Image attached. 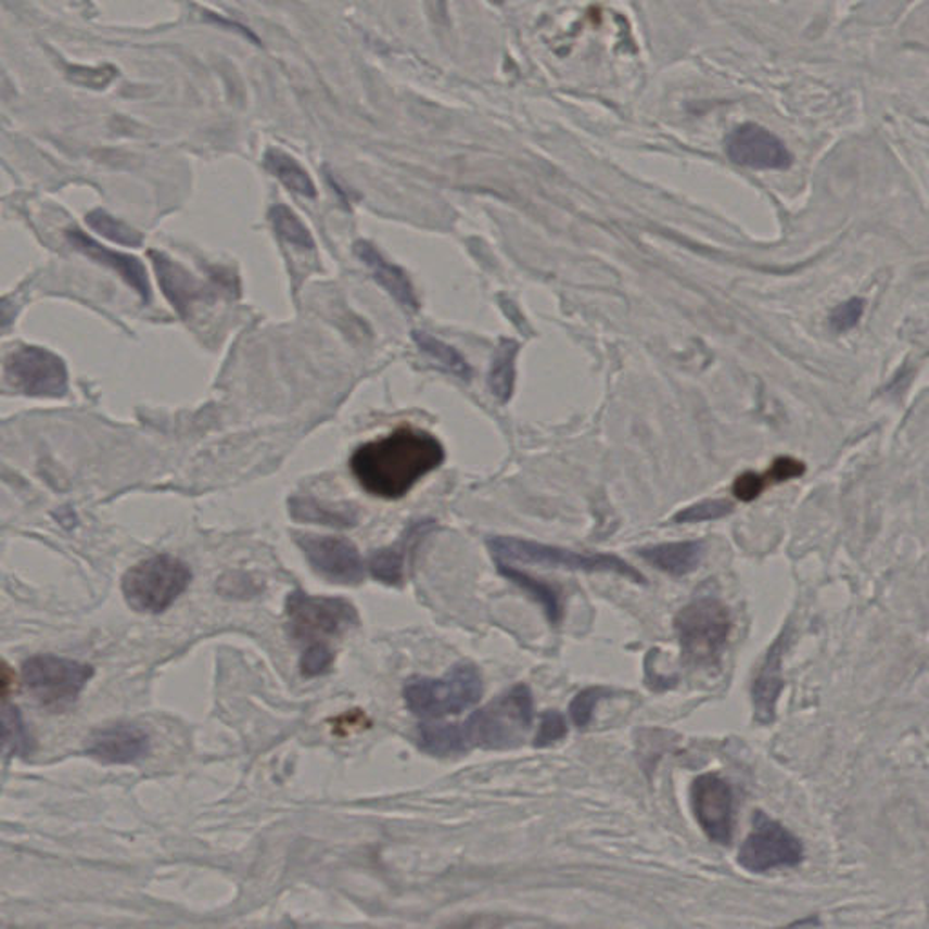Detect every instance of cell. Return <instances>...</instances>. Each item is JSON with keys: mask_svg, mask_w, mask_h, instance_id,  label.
<instances>
[{"mask_svg": "<svg viewBox=\"0 0 929 929\" xmlns=\"http://www.w3.org/2000/svg\"><path fill=\"white\" fill-rule=\"evenodd\" d=\"M445 459L442 443L415 427H398L387 436L364 443L351 456V471L367 493L383 499L404 498Z\"/></svg>", "mask_w": 929, "mask_h": 929, "instance_id": "1", "label": "cell"}, {"mask_svg": "<svg viewBox=\"0 0 929 929\" xmlns=\"http://www.w3.org/2000/svg\"><path fill=\"white\" fill-rule=\"evenodd\" d=\"M532 720L534 703L529 686H512L485 709L474 712L463 725H456L459 750L465 753L472 748L507 750L520 747L531 730Z\"/></svg>", "mask_w": 929, "mask_h": 929, "instance_id": "2", "label": "cell"}, {"mask_svg": "<svg viewBox=\"0 0 929 929\" xmlns=\"http://www.w3.org/2000/svg\"><path fill=\"white\" fill-rule=\"evenodd\" d=\"M483 697V677L471 663L456 664L445 679L416 677L404 688L407 709L421 720H443L476 707Z\"/></svg>", "mask_w": 929, "mask_h": 929, "instance_id": "3", "label": "cell"}, {"mask_svg": "<svg viewBox=\"0 0 929 929\" xmlns=\"http://www.w3.org/2000/svg\"><path fill=\"white\" fill-rule=\"evenodd\" d=\"M488 550L493 553L496 563H525L542 564L550 569L581 570V572H610L618 574L634 583H645L639 570L612 556V553H580L567 550V548L543 545V543L529 542L521 537L496 536L487 542Z\"/></svg>", "mask_w": 929, "mask_h": 929, "instance_id": "4", "label": "cell"}, {"mask_svg": "<svg viewBox=\"0 0 929 929\" xmlns=\"http://www.w3.org/2000/svg\"><path fill=\"white\" fill-rule=\"evenodd\" d=\"M191 583V569L171 556H155L135 564L123 580L126 603L142 614H161Z\"/></svg>", "mask_w": 929, "mask_h": 929, "instance_id": "5", "label": "cell"}, {"mask_svg": "<svg viewBox=\"0 0 929 929\" xmlns=\"http://www.w3.org/2000/svg\"><path fill=\"white\" fill-rule=\"evenodd\" d=\"M674 626L686 663L710 666L720 661L730 636L731 618L720 599L701 598L680 610Z\"/></svg>", "mask_w": 929, "mask_h": 929, "instance_id": "6", "label": "cell"}, {"mask_svg": "<svg viewBox=\"0 0 929 929\" xmlns=\"http://www.w3.org/2000/svg\"><path fill=\"white\" fill-rule=\"evenodd\" d=\"M289 634L300 642H320L327 637L342 636L343 632L358 625L360 618L355 605L345 599L289 594L285 603Z\"/></svg>", "mask_w": 929, "mask_h": 929, "instance_id": "7", "label": "cell"}, {"mask_svg": "<svg viewBox=\"0 0 929 929\" xmlns=\"http://www.w3.org/2000/svg\"><path fill=\"white\" fill-rule=\"evenodd\" d=\"M93 677L89 664L56 656H35L23 664L24 685L42 707L64 710Z\"/></svg>", "mask_w": 929, "mask_h": 929, "instance_id": "8", "label": "cell"}, {"mask_svg": "<svg viewBox=\"0 0 929 929\" xmlns=\"http://www.w3.org/2000/svg\"><path fill=\"white\" fill-rule=\"evenodd\" d=\"M804 857L799 839L763 812L753 817L752 833L742 842L737 863L752 874L777 868H793Z\"/></svg>", "mask_w": 929, "mask_h": 929, "instance_id": "9", "label": "cell"}, {"mask_svg": "<svg viewBox=\"0 0 929 929\" xmlns=\"http://www.w3.org/2000/svg\"><path fill=\"white\" fill-rule=\"evenodd\" d=\"M7 382L31 398H61L67 391V367L42 347H21L4 364Z\"/></svg>", "mask_w": 929, "mask_h": 929, "instance_id": "10", "label": "cell"}, {"mask_svg": "<svg viewBox=\"0 0 929 929\" xmlns=\"http://www.w3.org/2000/svg\"><path fill=\"white\" fill-rule=\"evenodd\" d=\"M294 542L316 574L340 585H360L366 564L358 548L345 537L294 534Z\"/></svg>", "mask_w": 929, "mask_h": 929, "instance_id": "11", "label": "cell"}, {"mask_svg": "<svg viewBox=\"0 0 929 929\" xmlns=\"http://www.w3.org/2000/svg\"><path fill=\"white\" fill-rule=\"evenodd\" d=\"M690 802L697 823L710 841L728 847L734 837V793L720 775L704 774L691 782Z\"/></svg>", "mask_w": 929, "mask_h": 929, "instance_id": "12", "label": "cell"}, {"mask_svg": "<svg viewBox=\"0 0 929 929\" xmlns=\"http://www.w3.org/2000/svg\"><path fill=\"white\" fill-rule=\"evenodd\" d=\"M726 155L750 169H788L793 162L785 142L758 124H742L726 137Z\"/></svg>", "mask_w": 929, "mask_h": 929, "instance_id": "13", "label": "cell"}, {"mask_svg": "<svg viewBox=\"0 0 929 929\" xmlns=\"http://www.w3.org/2000/svg\"><path fill=\"white\" fill-rule=\"evenodd\" d=\"M89 758L105 764H133L151 752L150 736L133 725H111L91 731L86 739Z\"/></svg>", "mask_w": 929, "mask_h": 929, "instance_id": "14", "label": "cell"}, {"mask_svg": "<svg viewBox=\"0 0 929 929\" xmlns=\"http://www.w3.org/2000/svg\"><path fill=\"white\" fill-rule=\"evenodd\" d=\"M67 240L72 242L75 250L89 256L91 260L99 262L102 266L110 267L113 271L118 272L142 296L145 304L150 302V278H148V272H145L144 264L139 258L107 250L104 245H100L97 240L89 239L88 234H84L80 229H69L67 231Z\"/></svg>", "mask_w": 929, "mask_h": 929, "instance_id": "15", "label": "cell"}, {"mask_svg": "<svg viewBox=\"0 0 929 929\" xmlns=\"http://www.w3.org/2000/svg\"><path fill=\"white\" fill-rule=\"evenodd\" d=\"M786 642H788V628L782 631V634L769 647L768 653L764 658L763 666L759 669L758 677L753 680L752 697L753 707H755V717L763 725H768V723L774 721L775 704H777L780 690H782L780 663H782Z\"/></svg>", "mask_w": 929, "mask_h": 929, "instance_id": "16", "label": "cell"}, {"mask_svg": "<svg viewBox=\"0 0 929 929\" xmlns=\"http://www.w3.org/2000/svg\"><path fill=\"white\" fill-rule=\"evenodd\" d=\"M431 521L416 523L410 526L409 531L405 532L404 537L398 543H394L391 547L380 548L372 553L369 559V570L372 577L380 581L389 587H399L404 583L405 564L409 558L410 548L415 547V543L420 537L425 536L427 532L431 531Z\"/></svg>", "mask_w": 929, "mask_h": 929, "instance_id": "17", "label": "cell"}, {"mask_svg": "<svg viewBox=\"0 0 929 929\" xmlns=\"http://www.w3.org/2000/svg\"><path fill=\"white\" fill-rule=\"evenodd\" d=\"M355 251L358 258L371 269L372 277L377 278V282L402 307L409 310H418V300H416L412 283H410L409 277L398 266H394L391 262L385 260L382 253L374 245L366 242V240H360L355 245Z\"/></svg>", "mask_w": 929, "mask_h": 929, "instance_id": "18", "label": "cell"}, {"mask_svg": "<svg viewBox=\"0 0 929 929\" xmlns=\"http://www.w3.org/2000/svg\"><path fill=\"white\" fill-rule=\"evenodd\" d=\"M637 553L647 559L653 569L666 572L672 577H683L699 567L704 556L703 542L663 543L653 547L639 548Z\"/></svg>", "mask_w": 929, "mask_h": 929, "instance_id": "19", "label": "cell"}, {"mask_svg": "<svg viewBox=\"0 0 929 929\" xmlns=\"http://www.w3.org/2000/svg\"><path fill=\"white\" fill-rule=\"evenodd\" d=\"M151 260L155 264L156 275L161 280L162 289L167 294V298L177 307L180 313H186L189 300L196 296V283L188 272L183 271L182 267L175 264L171 258H167L164 253L151 251Z\"/></svg>", "mask_w": 929, "mask_h": 929, "instance_id": "20", "label": "cell"}, {"mask_svg": "<svg viewBox=\"0 0 929 929\" xmlns=\"http://www.w3.org/2000/svg\"><path fill=\"white\" fill-rule=\"evenodd\" d=\"M289 512L296 521L336 526V529H347V526L356 525V521H358V516L351 507H342V505L334 507V505L323 504V501L313 498L289 499Z\"/></svg>", "mask_w": 929, "mask_h": 929, "instance_id": "21", "label": "cell"}, {"mask_svg": "<svg viewBox=\"0 0 929 929\" xmlns=\"http://www.w3.org/2000/svg\"><path fill=\"white\" fill-rule=\"evenodd\" d=\"M518 351H520V343L505 338L499 342L493 356V364L488 371V389L501 404H507L514 394Z\"/></svg>", "mask_w": 929, "mask_h": 929, "instance_id": "22", "label": "cell"}, {"mask_svg": "<svg viewBox=\"0 0 929 929\" xmlns=\"http://www.w3.org/2000/svg\"><path fill=\"white\" fill-rule=\"evenodd\" d=\"M267 169L294 193L313 199L316 194L315 182L309 173L283 151L272 150L266 156Z\"/></svg>", "mask_w": 929, "mask_h": 929, "instance_id": "23", "label": "cell"}, {"mask_svg": "<svg viewBox=\"0 0 929 929\" xmlns=\"http://www.w3.org/2000/svg\"><path fill=\"white\" fill-rule=\"evenodd\" d=\"M498 572L505 575L507 580L516 583L518 587L523 588L525 593L532 594L537 603L542 605L548 621L552 625H558L559 621H561V603H559L558 593L550 585L534 580L532 575L525 574V572H521V570L514 569V567H509L507 563H498Z\"/></svg>", "mask_w": 929, "mask_h": 929, "instance_id": "24", "label": "cell"}, {"mask_svg": "<svg viewBox=\"0 0 929 929\" xmlns=\"http://www.w3.org/2000/svg\"><path fill=\"white\" fill-rule=\"evenodd\" d=\"M412 340L420 347L423 355L429 356L432 360L437 361L445 371L450 372L454 377L461 378L465 382H469L472 378V369L469 364L463 360V356L459 355L456 348L450 347L447 343L437 340L432 334L427 332H412Z\"/></svg>", "mask_w": 929, "mask_h": 929, "instance_id": "25", "label": "cell"}, {"mask_svg": "<svg viewBox=\"0 0 929 929\" xmlns=\"http://www.w3.org/2000/svg\"><path fill=\"white\" fill-rule=\"evenodd\" d=\"M271 221L275 231L280 234V239L285 240L289 244L298 245L302 250H313L315 247V240H313L309 229L285 205L272 207Z\"/></svg>", "mask_w": 929, "mask_h": 929, "instance_id": "26", "label": "cell"}, {"mask_svg": "<svg viewBox=\"0 0 929 929\" xmlns=\"http://www.w3.org/2000/svg\"><path fill=\"white\" fill-rule=\"evenodd\" d=\"M86 221L91 226V229L102 234L104 239L113 240L116 244L129 245V247H139L142 244L140 232L135 231L123 221L115 220L104 211H91L86 216Z\"/></svg>", "mask_w": 929, "mask_h": 929, "instance_id": "27", "label": "cell"}, {"mask_svg": "<svg viewBox=\"0 0 929 929\" xmlns=\"http://www.w3.org/2000/svg\"><path fill=\"white\" fill-rule=\"evenodd\" d=\"M612 696V690L603 688V686H590L585 690L580 691L570 703V720L580 730L587 728L594 717V710L598 707L599 701L605 697Z\"/></svg>", "mask_w": 929, "mask_h": 929, "instance_id": "28", "label": "cell"}, {"mask_svg": "<svg viewBox=\"0 0 929 929\" xmlns=\"http://www.w3.org/2000/svg\"><path fill=\"white\" fill-rule=\"evenodd\" d=\"M4 739H7V747L13 753L28 755L34 752V739L29 736L26 723L18 714V710L8 704L4 707Z\"/></svg>", "mask_w": 929, "mask_h": 929, "instance_id": "29", "label": "cell"}, {"mask_svg": "<svg viewBox=\"0 0 929 929\" xmlns=\"http://www.w3.org/2000/svg\"><path fill=\"white\" fill-rule=\"evenodd\" d=\"M734 512V505L726 499H707L691 505L688 509L680 510L674 516V523H703L725 518Z\"/></svg>", "mask_w": 929, "mask_h": 929, "instance_id": "30", "label": "cell"}, {"mask_svg": "<svg viewBox=\"0 0 929 929\" xmlns=\"http://www.w3.org/2000/svg\"><path fill=\"white\" fill-rule=\"evenodd\" d=\"M332 663H334V653H332L331 648L323 642H313L302 656L300 669H302V674L305 677H318V675L327 674L331 670Z\"/></svg>", "mask_w": 929, "mask_h": 929, "instance_id": "31", "label": "cell"}, {"mask_svg": "<svg viewBox=\"0 0 929 929\" xmlns=\"http://www.w3.org/2000/svg\"><path fill=\"white\" fill-rule=\"evenodd\" d=\"M567 731H569V726H567L563 715L556 710H548L543 715L542 726H539L536 739H534V747H552L553 742L563 741Z\"/></svg>", "mask_w": 929, "mask_h": 929, "instance_id": "32", "label": "cell"}, {"mask_svg": "<svg viewBox=\"0 0 929 929\" xmlns=\"http://www.w3.org/2000/svg\"><path fill=\"white\" fill-rule=\"evenodd\" d=\"M864 315V302L861 298H852L831 310L830 327L836 332H847L857 326Z\"/></svg>", "mask_w": 929, "mask_h": 929, "instance_id": "33", "label": "cell"}, {"mask_svg": "<svg viewBox=\"0 0 929 929\" xmlns=\"http://www.w3.org/2000/svg\"><path fill=\"white\" fill-rule=\"evenodd\" d=\"M116 77V72L111 66L86 67L73 66L69 67V78L73 82L88 88L102 89Z\"/></svg>", "mask_w": 929, "mask_h": 929, "instance_id": "34", "label": "cell"}, {"mask_svg": "<svg viewBox=\"0 0 929 929\" xmlns=\"http://www.w3.org/2000/svg\"><path fill=\"white\" fill-rule=\"evenodd\" d=\"M804 471H806V467L801 461H797L790 456H780V458L775 459L774 465L769 467L768 474L764 478H766V482H788V480L802 476Z\"/></svg>", "mask_w": 929, "mask_h": 929, "instance_id": "35", "label": "cell"}, {"mask_svg": "<svg viewBox=\"0 0 929 929\" xmlns=\"http://www.w3.org/2000/svg\"><path fill=\"white\" fill-rule=\"evenodd\" d=\"M766 483H768L766 482V478L759 476L755 472H745L734 483V494L741 501H753L766 488Z\"/></svg>", "mask_w": 929, "mask_h": 929, "instance_id": "36", "label": "cell"}]
</instances>
